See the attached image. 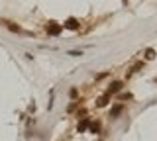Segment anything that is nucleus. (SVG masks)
<instances>
[{
	"mask_svg": "<svg viewBox=\"0 0 157 141\" xmlns=\"http://www.w3.org/2000/svg\"><path fill=\"white\" fill-rule=\"evenodd\" d=\"M47 32L51 33V35H59V33H61V26H59V24H55V22H51L47 26Z\"/></svg>",
	"mask_w": 157,
	"mask_h": 141,
	"instance_id": "f257e3e1",
	"label": "nucleus"
},
{
	"mask_svg": "<svg viewBox=\"0 0 157 141\" xmlns=\"http://www.w3.org/2000/svg\"><path fill=\"white\" fill-rule=\"evenodd\" d=\"M77 26H78V22L75 20V18H69V20L65 22V28H69V30H77Z\"/></svg>",
	"mask_w": 157,
	"mask_h": 141,
	"instance_id": "f03ea898",
	"label": "nucleus"
},
{
	"mask_svg": "<svg viewBox=\"0 0 157 141\" xmlns=\"http://www.w3.org/2000/svg\"><path fill=\"white\" fill-rule=\"evenodd\" d=\"M122 88V82H112V86H110V90H108V94H114V92H118Z\"/></svg>",
	"mask_w": 157,
	"mask_h": 141,
	"instance_id": "7ed1b4c3",
	"label": "nucleus"
},
{
	"mask_svg": "<svg viewBox=\"0 0 157 141\" xmlns=\"http://www.w3.org/2000/svg\"><path fill=\"white\" fill-rule=\"evenodd\" d=\"M145 57H147V59H153V57H155L153 49H147V51H145Z\"/></svg>",
	"mask_w": 157,
	"mask_h": 141,
	"instance_id": "20e7f679",
	"label": "nucleus"
},
{
	"mask_svg": "<svg viewBox=\"0 0 157 141\" xmlns=\"http://www.w3.org/2000/svg\"><path fill=\"white\" fill-rule=\"evenodd\" d=\"M120 110H122V106H116V108H114V110H112V112H110V114H112V116H118V114H120Z\"/></svg>",
	"mask_w": 157,
	"mask_h": 141,
	"instance_id": "39448f33",
	"label": "nucleus"
},
{
	"mask_svg": "<svg viewBox=\"0 0 157 141\" xmlns=\"http://www.w3.org/2000/svg\"><path fill=\"white\" fill-rule=\"evenodd\" d=\"M106 100H108V96H102V98L98 100V106H104V104H106Z\"/></svg>",
	"mask_w": 157,
	"mask_h": 141,
	"instance_id": "423d86ee",
	"label": "nucleus"
},
{
	"mask_svg": "<svg viewBox=\"0 0 157 141\" xmlns=\"http://www.w3.org/2000/svg\"><path fill=\"white\" fill-rule=\"evenodd\" d=\"M86 125H88V120H85V121H82V124H78V129H81V131H82V129H85V128H86Z\"/></svg>",
	"mask_w": 157,
	"mask_h": 141,
	"instance_id": "0eeeda50",
	"label": "nucleus"
}]
</instances>
